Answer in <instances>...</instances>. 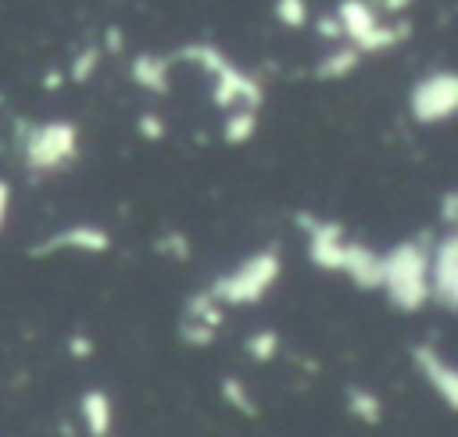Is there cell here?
<instances>
[{
    "mask_svg": "<svg viewBox=\"0 0 458 437\" xmlns=\"http://www.w3.org/2000/svg\"><path fill=\"white\" fill-rule=\"evenodd\" d=\"M358 64H361V54H358L351 43H336L326 57H318V64H315V79H318V82H336V79L354 75Z\"/></svg>",
    "mask_w": 458,
    "mask_h": 437,
    "instance_id": "9a60e30c",
    "label": "cell"
},
{
    "mask_svg": "<svg viewBox=\"0 0 458 437\" xmlns=\"http://www.w3.org/2000/svg\"><path fill=\"white\" fill-rule=\"evenodd\" d=\"M258 133V107H233L225 111V122H222V140L229 147H243L250 143Z\"/></svg>",
    "mask_w": 458,
    "mask_h": 437,
    "instance_id": "e0dca14e",
    "label": "cell"
},
{
    "mask_svg": "<svg viewBox=\"0 0 458 437\" xmlns=\"http://www.w3.org/2000/svg\"><path fill=\"white\" fill-rule=\"evenodd\" d=\"M68 351H72V358H89L93 355V340L82 337V333H72L68 337Z\"/></svg>",
    "mask_w": 458,
    "mask_h": 437,
    "instance_id": "d4e9b609",
    "label": "cell"
},
{
    "mask_svg": "<svg viewBox=\"0 0 458 437\" xmlns=\"http://www.w3.org/2000/svg\"><path fill=\"white\" fill-rule=\"evenodd\" d=\"M168 72H172V61L165 54H136L132 64H129V75L140 90L161 97L168 93Z\"/></svg>",
    "mask_w": 458,
    "mask_h": 437,
    "instance_id": "5bb4252c",
    "label": "cell"
},
{
    "mask_svg": "<svg viewBox=\"0 0 458 437\" xmlns=\"http://www.w3.org/2000/svg\"><path fill=\"white\" fill-rule=\"evenodd\" d=\"M79 419L89 437H111L114 430V401L104 387H89L79 394Z\"/></svg>",
    "mask_w": 458,
    "mask_h": 437,
    "instance_id": "4fadbf2b",
    "label": "cell"
},
{
    "mask_svg": "<svg viewBox=\"0 0 458 437\" xmlns=\"http://www.w3.org/2000/svg\"><path fill=\"white\" fill-rule=\"evenodd\" d=\"M172 61L197 64L208 75L211 100L222 111H233V107H261V82L250 79L243 68H236L218 47H211V43H186Z\"/></svg>",
    "mask_w": 458,
    "mask_h": 437,
    "instance_id": "277c9868",
    "label": "cell"
},
{
    "mask_svg": "<svg viewBox=\"0 0 458 437\" xmlns=\"http://www.w3.org/2000/svg\"><path fill=\"white\" fill-rule=\"evenodd\" d=\"M372 7L379 11V18L383 14H404L411 7V0H372Z\"/></svg>",
    "mask_w": 458,
    "mask_h": 437,
    "instance_id": "484cf974",
    "label": "cell"
},
{
    "mask_svg": "<svg viewBox=\"0 0 458 437\" xmlns=\"http://www.w3.org/2000/svg\"><path fill=\"white\" fill-rule=\"evenodd\" d=\"M21 168L36 179L64 172L79 158V125L72 118H43L18 129Z\"/></svg>",
    "mask_w": 458,
    "mask_h": 437,
    "instance_id": "3957f363",
    "label": "cell"
},
{
    "mask_svg": "<svg viewBox=\"0 0 458 437\" xmlns=\"http://www.w3.org/2000/svg\"><path fill=\"white\" fill-rule=\"evenodd\" d=\"M426 283H429V301L440 312H454L458 308V233L454 229H444L429 244Z\"/></svg>",
    "mask_w": 458,
    "mask_h": 437,
    "instance_id": "52a82bcc",
    "label": "cell"
},
{
    "mask_svg": "<svg viewBox=\"0 0 458 437\" xmlns=\"http://www.w3.org/2000/svg\"><path fill=\"white\" fill-rule=\"evenodd\" d=\"M279 272H283L279 244H268V247H258L247 258H240L233 269L218 272L208 283V294L222 308H247V304H258L279 283Z\"/></svg>",
    "mask_w": 458,
    "mask_h": 437,
    "instance_id": "7a4b0ae2",
    "label": "cell"
},
{
    "mask_svg": "<svg viewBox=\"0 0 458 437\" xmlns=\"http://www.w3.org/2000/svg\"><path fill=\"white\" fill-rule=\"evenodd\" d=\"M411 365L426 380V387L440 398V405L454 412L458 408V373H454L451 358L437 344L422 340V344H411Z\"/></svg>",
    "mask_w": 458,
    "mask_h": 437,
    "instance_id": "8fae6325",
    "label": "cell"
},
{
    "mask_svg": "<svg viewBox=\"0 0 458 437\" xmlns=\"http://www.w3.org/2000/svg\"><path fill=\"white\" fill-rule=\"evenodd\" d=\"M100 57H104V50H100L97 43H89L86 50H79V54L72 57L68 79H72V82H86V79H93V75H97V68H100Z\"/></svg>",
    "mask_w": 458,
    "mask_h": 437,
    "instance_id": "ffe728a7",
    "label": "cell"
},
{
    "mask_svg": "<svg viewBox=\"0 0 458 437\" xmlns=\"http://www.w3.org/2000/svg\"><path fill=\"white\" fill-rule=\"evenodd\" d=\"M218 387H222V398H225V405H229L233 412H240V416H247V419L258 416V401H254L250 387H247L240 376H222Z\"/></svg>",
    "mask_w": 458,
    "mask_h": 437,
    "instance_id": "d6986e66",
    "label": "cell"
},
{
    "mask_svg": "<svg viewBox=\"0 0 458 437\" xmlns=\"http://www.w3.org/2000/svg\"><path fill=\"white\" fill-rule=\"evenodd\" d=\"M297 226L304 233L308 261L315 269H322V272H336L340 254H344V244H347L344 222L326 218V215H315V211H297Z\"/></svg>",
    "mask_w": 458,
    "mask_h": 437,
    "instance_id": "ba28073f",
    "label": "cell"
},
{
    "mask_svg": "<svg viewBox=\"0 0 458 437\" xmlns=\"http://www.w3.org/2000/svg\"><path fill=\"white\" fill-rule=\"evenodd\" d=\"M458 111V79L451 68L426 72L411 90H408V115L419 125H444Z\"/></svg>",
    "mask_w": 458,
    "mask_h": 437,
    "instance_id": "8992f818",
    "label": "cell"
},
{
    "mask_svg": "<svg viewBox=\"0 0 458 437\" xmlns=\"http://www.w3.org/2000/svg\"><path fill=\"white\" fill-rule=\"evenodd\" d=\"M429 236L415 233L401 244H394L390 251H379L383 258V272H379V290L390 301L394 312L415 315L429 304V283H426V269H429Z\"/></svg>",
    "mask_w": 458,
    "mask_h": 437,
    "instance_id": "6da1fadb",
    "label": "cell"
},
{
    "mask_svg": "<svg viewBox=\"0 0 458 437\" xmlns=\"http://www.w3.org/2000/svg\"><path fill=\"white\" fill-rule=\"evenodd\" d=\"M136 133H140L143 140H150V143L165 140V122H161V115H154V111H143V115L136 118Z\"/></svg>",
    "mask_w": 458,
    "mask_h": 437,
    "instance_id": "603a6c76",
    "label": "cell"
},
{
    "mask_svg": "<svg viewBox=\"0 0 458 437\" xmlns=\"http://www.w3.org/2000/svg\"><path fill=\"white\" fill-rule=\"evenodd\" d=\"M279 347H283V340H279V333H276L272 326H261V330L247 333V340H243L247 358L258 362V365H268V362L279 355Z\"/></svg>",
    "mask_w": 458,
    "mask_h": 437,
    "instance_id": "ac0fdd59",
    "label": "cell"
},
{
    "mask_svg": "<svg viewBox=\"0 0 458 437\" xmlns=\"http://www.w3.org/2000/svg\"><path fill=\"white\" fill-rule=\"evenodd\" d=\"M440 222H444V229H454V222H458V193L454 190H447L440 201Z\"/></svg>",
    "mask_w": 458,
    "mask_h": 437,
    "instance_id": "cb8c5ba5",
    "label": "cell"
},
{
    "mask_svg": "<svg viewBox=\"0 0 458 437\" xmlns=\"http://www.w3.org/2000/svg\"><path fill=\"white\" fill-rule=\"evenodd\" d=\"M336 272H340V276H347L358 290H379L383 258H379V251H376V247H369L365 240H351V236H347Z\"/></svg>",
    "mask_w": 458,
    "mask_h": 437,
    "instance_id": "7c38bea8",
    "label": "cell"
},
{
    "mask_svg": "<svg viewBox=\"0 0 458 437\" xmlns=\"http://www.w3.org/2000/svg\"><path fill=\"white\" fill-rule=\"evenodd\" d=\"M7 211H11V186L0 179V229H4V222H7Z\"/></svg>",
    "mask_w": 458,
    "mask_h": 437,
    "instance_id": "4316f807",
    "label": "cell"
},
{
    "mask_svg": "<svg viewBox=\"0 0 458 437\" xmlns=\"http://www.w3.org/2000/svg\"><path fill=\"white\" fill-rule=\"evenodd\" d=\"M111 247V233L93 222H72L64 229L47 233L29 247V258H54V254H104Z\"/></svg>",
    "mask_w": 458,
    "mask_h": 437,
    "instance_id": "9c48e42d",
    "label": "cell"
},
{
    "mask_svg": "<svg viewBox=\"0 0 458 437\" xmlns=\"http://www.w3.org/2000/svg\"><path fill=\"white\" fill-rule=\"evenodd\" d=\"M344 408H347V416H354L365 426H379L383 423V401H379V394L372 387H361V383L344 387Z\"/></svg>",
    "mask_w": 458,
    "mask_h": 437,
    "instance_id": "2e32d148",
    "label": "cell"
},
{
    "mask_svg": "<svg viewBox=\"0 0 458 437\" xmlns=\"http://www.w3.org/2000/svg\"><path fill=\"white\" fill-rule=\"evenodd\" d=\"M222 319H225V308L204 287V290L190 294L186 304H182V315H179V326H175L179 340L186 347H211L218 330H222Z\"/></svg>",
    "mask_w": 458,
    "mask_h": 437,
    "instance_id": "30bf717a",
    "label": "cell"
},
{
    "mask_svg": "<svg viewBox=\"0 0 458 437\" xmlns=\"http://www.w3.org/2000/svg\"><path fill=\"white\" fill-rule=\"evenodd\" d=\"M344 43H351L361 57L365 54H383L397 43H404L411 36L408 21H383L379 11L372 7V0H340L333 11Z\"/></svg>",
    "mask_w": 458,
    "mask_h": 437,
    "instance_id": "5b68a950",
    "label": "cell"
},
{
    "mask_svg": "<svg viewBox=\"0 0 458 437\" xmlns=\"http://www.w3.org/2000/svg\"><path fill=\"white\" fill-rule=\"evenodd\" d=\"M272 11H276V21L286 25V29H304L308 18H311L308 0H276Z\"/></svg>",
    "mask_w": 458,
    "mask_h": 437,
    "instance_id": "44dd1931",
    "label": "cell"
},
{
    "mask_svg": "<svg viewBox=\"0 0 458 437\" xmlns=\"http://www.w3.org/2000/svg\"><path fill=\"white\" fill-rule=\"evenodd\" d=\"M154 247L165 254V258H172V261H186L190 258V240L182 236V233H161L157 240H154Z\"/></svg>",
    "mask_w": 458,
    "mask_h": 437,
    "instance_id": "7402d4cb",
    "label": "cell"
}]
</instances>
